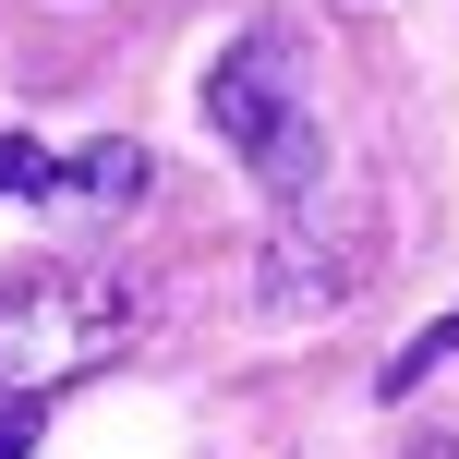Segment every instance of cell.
I'll list each match as a JSON object with an SVG mask.
<instances>
[{"instance_id": "obj_1", "label": "cell", "mask_w": 459, "mask_h": 459, "mask_svg": "<svg viewBox=\"0 0 459 459\" xmlns=\"http://www.w3.org/2000/svg\"><path fill=\"white\" fill-rule=\"evenodd\" d=\"M145 339V290L109 266H24L0 278V411H37V399L109 375Z\"/></svg>"}, {"instance_id": "obj_2", "label": "cell", "mask_w": 459, "mask_h": 459, "mask_svg": "<svg viewBox=\"0 0 459 459\" xmlns=\"http://www.w3.org/2000/svg\"><path fill=\"white\" fill-rule=\"evenodd\" d=\"M206 121H218V145H230L266 194H302V182H315V109H302V48H290V24H242V37L206 61Z\"/></svg>"}, {"instance_id": "obj_3", "label": "cell", "mask_w": 459, "mask_h": 459, "mask_svg": "<svg viewBox=\"0 0 459 459\" xmlns=\"http://www.w3.org/2000/svg\"><path fill=\"white\" fill-rule=\"evenodd\" d=\"M145 182H158V158H145L134 134H97V145H73V158H61L48 206H73V218H121V206H134Z\"/></svg>"}, {"instance_id": "obj_4", "label": "cell", "mask_w": 459, "mask_h": 459, "mask_svg": "<svg viewBox=\"0 0 459 459\" xmlns=\"http://www.w3.org/2000/svg\"><path fill=\"white\" fill-rule=\"evenodd\" d=\"M436 363H459V302H447L436 326H423V339H399V351H387V375H375V387H387V399H411Z\"/></svg>"}, {"instance_id": "obj_5", "label": "cell", "mask_w": 459, "mask_h": 459, "mask_svg": "<svg viewBox=\"0 0 459 459\" xmlns=\"http://www.w3.org/2000/svg\"><path fill=\"white\" fill-rule=\"evenodd\" d=\"M48 182H61V158L24 134H0V206H48Z\"/></svg>"}, {"instance_id": "obj_6", "label": "cell", "mask_w": 459, "mask_h": 459, "mask_svg": "<svg viewBox=\"0 0 459 459\" xmlns=\"http://www.w3.org/2000/svg\"><path fill=\"white\" fill-rule=\"evenodd\" d=\"M0 459H37V411H0Z\"/></svg>"}, {"instance_id": "obj_7", "label": "cell", "mask_w": 459, "mask_h": 459, "mask_svg": "<svg viewBox=\"0 0 459 459\" xmlns=\"http://www.w3.org/2000/svg\"><path fill=\"white\" fill-rule=\"evenodd\" d=\"M411 459H459V447H447V436H423V447H411Z\"/></svg>"}]
</instances>
